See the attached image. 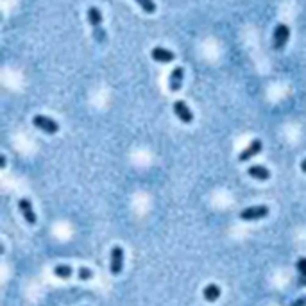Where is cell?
<instances>
[{"label": "cell", "mask_w": 306, "mask_h": 306, "mask_svg": "<svg viewBox=\"0 0 306 306\" xmlns=\"http://www.w3.org/2000/svg\"><path fill=\"white\" fill-rule=\"evenodd\" d=\"M74 268L70 265H56L54 267V274L61 280H68V278L72 276Z\"/></svg>", "instance_id": "13"}, {"label": "cell", "mask_w": 306, "mask_h": 306, "mask_svg": "<svg viewBox=\"0 0 306 306\" xmlns=\"http://www.w3.org/2000/svg\"><path fill=\"white\" fill-rule=\"evenodd\" d=\"M174 113L183 124H192V122H194V115H192L190 108H188L183 100H176L174 102Z\"/></svg>", "instance_id": "8"}, {"label": "cell", "mask_w": 306, "mask_h": 306, "mask_svg": "<svg viewBox=\"0 0 306 306\" xmlns=\"http://www.w3.org/2000/svg\"><path fill=\"white\" fill-rule=\"evenodd\" d=\"M88 22H90V26H92V29H94L95 42H97V43L106 42V30L102 29V13H100V9L95 8V6H92V8L88 9Z\"/></svg>", "instance_id": "1"}, {"label": "cell", "mask_w": 306, "mask_h": 306, "mask_svg": "<svg viewBox=\"0 0 306 306\" xmlns=\"http://www.w3.org/2000/svg\"><path fill=\"white\" fill-rule=\"evenodd\" d=\"M301 170H302V172H304V174H306V158H304V160H302V162H301Z\"/></svg>", "instance_id": "18"}, {"label": "cell", "mask_w": 306, "mask_h": 306, "mask_svg": "<svg viewBox=\"0 0 306 306\" xmlns=\"http://www.w3.org/2000/svg\"><path fill=\"white\" fill-rule=\"evenodd\" d=\"M32 126L36 129H40V131L47 132V134H56V132L60 131V124L47 115H36L32 118Z\"/></svg>", "instance_id": "2"}, {"label": "cell", "mask_w": 306, "mask_h": 306, "mask_svg": "<svg viewBox=\"0 0 306 306\" xmlns=\"http://www.w3.org/2000/svg\"><path fill=\"white\" fill-rule=\"evenodd\" d=\"M0 166H2V168L6 166V156H2V160H0Z\"/></svg>", "instance_id": "19"}, {"label": "cell", "mask_w": 306, "mask_h": 306, "mask_svg": "<svg viewBox=\"0 0 306 306\" xmlns=\"http://www.w3.org/2000/svg\"><path fill=\"white\" fill-rule=\"evenodd\" d=\"M262 149H264V145H262V142L260 140H252L251 144L247 145L246 149L242 150V152L238 154V162H249L251 158H254L256 154L262 152Z\"/></svg>", "instance_id": "6"}, {"label": "cell", "mask_w": 306, "mask_h": 306, "mask_svg": "<svg viewBox=\"0 0 306 306\" xmlns=\"http://www.w3.org/2000/svg\"><path fill=\"white\" fill-rule=\"evenodd\" d=\"M202 296L208 302H215L218 298H220V286L215 285V283H212V285H208V286H204Z\"/></svg>", "instance_id": "12"}, {"label": "cell", "mask_w": 306, "mask_h": 306, "mask_svg": "<svg viewBox=\"0 0 306 306\" xmlns=\"http://www.w3.org/2000/svg\"><path fill=\"white\" fill-rule=\"evenodd\" d=\"M290 38V29L288 26L285 24H278L276 29H274V34H272V43H274V48L276 50H283L285 45L288 43Z\"/></svg>", "instance_id": "3"}, {"label": "cell", "mask_w": 306, "mask_h": 306, "mask_svg": "<svg viewBox=\"0 0 306 306\" xmlns=\"http://www.w3.org/2000/svg\"><path fill=\"white\" fill-rule=\"evenodd\" d=\"M183 79H184V70L183 66H176L168 77V88L170 92H179L181 86H183Z\"/></svg>", "instance_id": "7"}, {"label": "cell", "mask_w": 306, "mask_h": 306, "mask_svg": "<svg viewBox=\"0 0 306 306\" xmlns=\"http://www.w3.org/2000/svg\"><path fill=\"white\" fill-rule=\"evenodd\" d=\"M296 268H298L299 272V283L301 285H306V258H299L298 264H296Z\"/></svg>", "instance_id": "14"}, {"label": "cell", "mask_w": 306, "mask_h": 306, "mask_svg": "<svg viewBox=\"0 0 306 306\" xmlns=\"http://www.w3.org/2000/svg\"><path fill=\"white\" fill-rule=\"evenodd\" d=\"M122 268H124V249L120 246H115L111 249L110 270L113 276H118V274H122Z\"/></svg>", "instance_id": "5"}, {"label": "cell", "mask_w": 306, "mask_h": 306, "mask_svg": "<svg viewBox=\"0 0 306 306\" xmlns=\"http://www.w3.org/2000/svg\"><path fill=\"white\" fill-rule=\"evenodd\" d=\"M247 174L251 176L252 179H258V181H267V179L270 178V172H268V168L264 165H251L247 168Z\"/></svg>", "instance_id": "11"}, {"label": "cell", "mask_w": 306, "mask_h": 306, "mask_svg": "<svg viewBox=\"0 0 306 306\" xmlns=\"http://www.w3.org/2000/svg\"><path fill=\"white\" fill-rule=\"evenodd\" d=\"M18 208H20L22 215H24V218L27 220V224H30V226L36 224V213H34L32 204H30L29 199H20V200H18Z\"/></svg>", "instance_id": "10"}, {"label": "cell", "mask_w": 306, "mask_h": 306, "mask_svg": "<svg viewBox=\"0 0 306 306\" xmlns=\"http://www.w3.org/2000/svg\"><path fill=\"white\" fill-rule=\"evenodd\" d=\"M150 58L154 61H158V63H170V61L176 60V54L165 47H154L150 50Z\"/></svg>", "instance_id": "9"}, {"label": "cell", "mask_w": 306, "mask_h": 306, "mask_svg": "<svg viewBox=\"0 0 306 306\" xmlns=\"http://www.w3.org/2000/svg\"><path fill=\"white\" fill-rule=\"evenodd\" d=\"M268 215V208L265 204H258V206H251V208H246L240 212V218L242 220H260V218H265Z\"/></svg>", "instance_id": "4"}, {"label": "cell", "mask_w": 306, "mask_h": 306, "mask_svg": "<svg viewBox=\"0 0 306 306\" xmlns=\"http://www.w3.org/2000/svg\"><path fill=\"white\" fill-rule=\"evenodd\" d=\"M136 4L140 6L142 9H144L145 13H149V14H152L154 11H156V4H154L152 0H134Z\"/></svg>", "instance_id": "15"}, {"label": "cell", "mask_w": 306, "mask_h": 306, "mask_svg": "<svg viewBox=\"0 0 306 306\" xmlns=\"http://www.w3.org/2000/svg\"><path fill=\"white\" fill-rule=\"evenodd\" d=\"M94 278V272L90 270V268H86V267H82V268H79V280H92Z\"/></svg>", "instance_id": "16"}, {"label": "cell", "mask_w": 306, "mask_h": 306, "mask_svg": "<svg viewBox=\"0 0 306 306\" xmlns=\"http://www.w3.org/2000/svg\"><path fill=\"white\" fill-rule=\"evenodd\" d=\"M290 306H306V298H299V299H296V301H294Z\"/></svg>", "instance_id": "17"}]
</instances>
